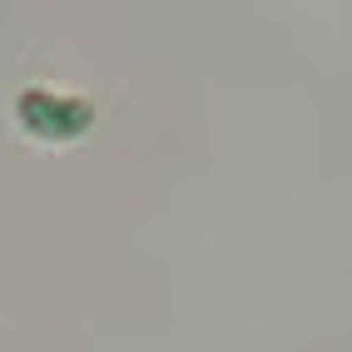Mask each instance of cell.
<instances>
[{"instance_id": "1", "label": "cell", "mask_w": 352, "mask_h": 352, "mask_svg": "<svg viewBox=\"0 0 352 352\" xmlns=\"http://www.w3.org/2000/svg\"><path fill=\"white\" fill-rule=\"evenodd\" d=\"M20 124H25L35 139H50V144H65L89 129L95 120V104L89 100H75V95H50V89H25L20 95Z\"/></svg>"}]
</instances>
